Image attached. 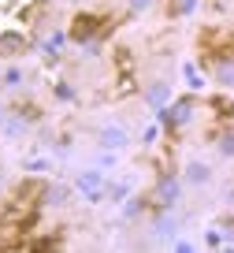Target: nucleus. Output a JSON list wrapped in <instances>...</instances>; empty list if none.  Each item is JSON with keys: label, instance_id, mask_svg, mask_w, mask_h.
I'll return each mask as SVG.
<instances>
[{"label": "nucleus", "instance_id": "39448f33", "mask_svg": "<svg viewBox=\"0 0 234 253\" xmlns=\"http://www.w3.org/2000/svg\"><path fill=\"white\" fill-rule=\"evenodd\" d=\"M19 116H23V119H38V116H41V112H38V108H34V104H30V101H23V104H19Z\"/></svg>", "mask_w": 234, "mask_h": 253}, {"label": "nucleus", "instance_id": "f03ea898", "mask_svg": "<svg viewBox=\"0 0 234 253\" xmlns=\"http://www.w3.org/2000/svg\"><path fill=\"white\" fill-rule=\"evenodd\" d=\"M26 45H30V34H26V30H8V34H0V52H23Z\"/></svg>", "mask_w": 234, "mask_h": 253}, {"label": "nucleus", "instance_id": "20e7f679", "mask_svg": "<svg viewBox=\"0 0 234 253\" xmlns=\"http://www.w3.org/2000/svg\"><path fill=\"white\" fill-rule=\"evenodd\" d=\"M212 108H219V116H223V119L234 116V101H231V97H216V101H212Z\"/></svg>", "mask_w": 234, "mask_h": 253}, {"label": "nucleus", "instance_id": "7ed1b4c3", "mask_svg": "<svg viewBox=\"0 0 234 253\" xmlns=\"http://www.w3.org/2000/svg\"><path fill=\"white\" fill-rule=\"evenodd\" d=\"M11 15H30L34 8H38V0H8Z\"/></svg>", "mask_w": 234, "mask_h": 253}, {"label": "nucleus", "instance_id": "f257e3e1", "mask_svg": "<svg viewBox=\"0 0 234 253\" xmlns=\"http://www.w3.org/2000/svg\"><path fill=\"white\" fill-rule=\"evenodd\" d=\"M101 26H104V19H97V15H75V23H71V38H75V41L101 38Z\"/></svg>", "mask_w": 234, "mask_h": 253}, {"label": "nucleus", "instance_id": "423d86ee", "mask_svg": "<svg viewBox=\"0 0 234 253\" xmlns=\"http://www.w3.org/2000/svg\"><path fill=\"white\" fill-rule=\"evenodd\" d=\"M208 4H212L216 11H227V15L234 11V0H208Z\"/></svg>", "mask_w": 234, "mask_h": 253}]
</instances>
